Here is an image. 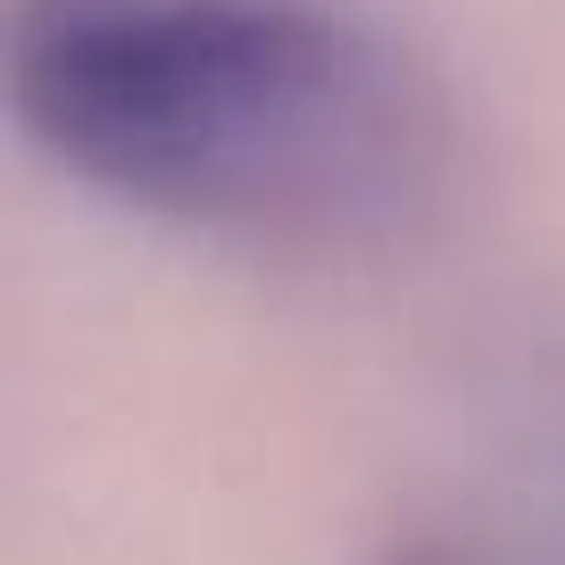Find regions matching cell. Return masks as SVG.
<instances>
[{"label": "cell", "mask_w": 565, "mask_h": 565, "mask_svg": "<svg viewBox=\"0 0 565 565\" xmlns=\"http://www.w3.org/2000/svg\"><path fill=\"white\" fill-rule=\"evenodd\" d=\"M9 108L134 216L242 249H374L441 209L449 108L324 0H18Z\"/></svg>", "instance_id": "obj_1"}, {"label": "cell", "mask_w": 565, "mask_h": 565, "mask_svg": "<svg viewBox=\"0 0 565 565\" xmlns=\"http://www.w3.org/2000/svg\"><path fill=\"white\" fill-rule=\"evenodd\" d=\"M407 565H433V557H407Z\"/></svg>", "instance_id": "obj_2"}]
</instances>
